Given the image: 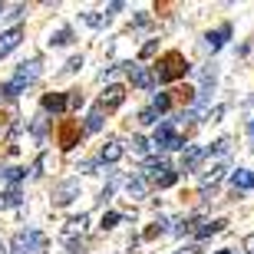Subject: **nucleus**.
I'll use <instances>...</instances> for the list:
<instances>
[{
  "label": "nucleus",
  "mask_w": 254,
  "mask_h": 254,
  "mask_svg": "<svg viewBox=\"0 0 254 254\" xmlns=\"http://www.w3.org/2000/svg\"><path fill=\"white\" fill-rule=\"evenodd\" d=\"M152 145H155V149L172 152V149H182V145H185V139H182L179 132L172 129V123H159V129H155V139H152Z\"/></svg>",
  "instance_id": "1"
},
{
  "label": "nucleus",
  "mask_w": 254,
  "mask_h": 254,
  "mask_svg": "<svg viewBox=\"0 0 254 254\" xmlns=\"http://www.w3.org/2000/svg\"><path fill=\"white\" fill-rule=\"evenodd\" d=\"M185 69H189V63H185L179 53H172V57H165L162 69H155V79H159V83H172V79L185 76Z\"/></svg>",
  "instance_id": "2"
},
{
  "label": "nucleus",
  "mask_w": 254,
  "mask_h": 254,
  "mask_svg": "<svg viewBox=\"0 0 254 254\" xmlns=\"http://www.w3.org/2000/svg\"><path fill=\"white\" fill-rule=\"evenodd\" d=\"M73 198H79V182L76 179H66V182H60L57 189H53V205L57 208H66Z\"/></svg>",
  "instance_id": "3"
},
{
  "label": "nucleus",
  "mask_w": 254,
  "mask_h": 254,
  "mask_svg": "<svg viewBox=\"0 0 254 254\" xmlns=\"http://www.w3.org/2000/svg\"><path fill=\"white\" fill-rule=\"evenodd\" d=\"M205 155H208L205 145H185V152H182V172H195L205 162Z\"/></svg>",
  "instance_id": "4"
},
{
  "label": "nucleus",
  "mask_w": 254,
  "mask_h": 254,
  "mask_svg": "<svg viewBox=\"0 0 254 254\" xmlns=\"http://www.w3.org/2000/svg\"><path fill=\"white\" fill-rule=\"evenodd\" d=\"M40 73H43V63H40V57H33V60H27V63L17 66V76H13V79H17V83H23V86H30Z\"/></svg>",
  "instance_id": "5"
},
{
  "label": "nucleus",
  "mask_w": 254,
  "mask_h": 254,
  "mask_svg": "<svg viewBox=\"0 0 254 254\" xmlns=\"http://www.w3.org/2000/svg\"><path fill=\"white\" fill-rule=\"evenodd\" d=\"M126 99V86H106V93L99 96V109H119Z\"/></svg>",
  "instance_id": "6"
},
{
  "label": "nucleus",
  "mask_w": 254,
  "mask_h": 254,
  "mask_svg": "<svg viewBox=\"0 0 254 254\" xmlns=\"http://www.w3.org/2000/svg\"><path fill=\"white\" fill-rule=\"evenodd\" d=\"M20 40H23V30H20V27L3 30V33H0V60L7 57V53H13V50L20 47Z\"/></svg>",
  "instance_id": "7"
},
{
  "label": "nucleus",
  "mask_w": 254,
  "mask_h": 254,
  "mask_svg": "<svg viewBox=\"0 0 254 254\" xmlns=\"http://www.w3.org/2000/svg\"><path fill=\"white\" fill-rule=\"evenodd\" d=\"M228 37H231V27H218V30H211V33H205V50L208 53H218V50L228 43Z\"/></svg>",
  "instance_id": "8"
},
{
  "label": "nucleus",
  "mask_w": 254,
  "mask_h": 254,
  "mask_svg": "<svg viewBox=\"0 0 254 254\" xmlns=\"http://www.w3.org/2000/svg\"><path fill=\"white\" fill-rule=\"evenodd\" d=\"M225 172H228V162H218V165H211V172H205V175H201V179H198V185H201V191L215 189L218 182L225 179Z\"/></svg>",
  "instance_id": "9"
},
{
  "label": "nucleus",
  "mask_w": 254,
  "mask_h": 254,
  "mask_svg": "<svg viewBox=\"0 0 254 254\" xmlns=\"http://www.w3.org/2000/svg\"><path fill=\"white\" fill-rule=\"evenodd\" d=\"M129 76H132V86H135V89H152V86H155V73H152L149 66H135Z\"/></svg>",
  "instance_id": "10"
},
{
  "label": "nucleus",
  "mask_w": 254,
  "mask_h": 254,
  "mask_svg": "<svg viewBox=\"0 0 254 254\" xmlns=\"http://www.w3.org/2000/svg\"><path fill=\"white\" fill-rule=\"evenodd\" d=\"M123 142L119 139H106V145H103V152H99V162H106V165H113V162H119L123 159Z\"/></svg>",
  "instance_id": "11"
},
{
  "label": "nucleus",
  "mask_w": 254,
  "mask_h": 254,
  "mask_svg": "<svg viewBox=\"0 0 254 254\" xmlns=\"http://www.w3.org/2000/svg\"><path fill=\"white\" fill-rule=\"evenodd\" d=\"M231 185H235V191H251L254 189V172L251 169H238L235 175H231Z\"/></svg>",
  "instance_id": "12"
},
{
  "label": "nucleus",
  "mask_w": 254,
  "mask_h": 254,
  "mask_svg": "<svg viewBox=\"0 0 254 254\" xmlns=\"http://www.w3.org/2000/svg\"><path fill=\"white\" fill-rule=\"evenodd\" d=\"M126 191H129V198H145V191H149L145 175H132V179H126Z\"/></svg>",
  "instance_id": "13"
},
{
  "label": "nucleus",
  "mask_w": 254,
  "mask_h": 254,
  "mask_svg": "<svg viewBox=\"0 0 254 254\" xmlns=\"http://www.w3.org/2000/svg\"><path fill=\"white\" fill-rule=\"evenodd\" d=\"M10 254H33V245H30L27 231H17V235H13V241H10Z\"/></svg>",
  "instance_id": "14"
},
{
  "label": "nucleus",
  "mask_w": 254,
  "mask_h": 254,
  "mask_svg": "<svg viewBox=\"0 0 254 254\" xmlns=\"http://www.w3.org/2000/svg\"><path fill=\"white\" fill-rule=\"evenodd\" d=\"M43 109H47V113H66V93L43 96Z\"/></svg>",
  "instance_id": "15"
},
{
  "label": "nucleus",
  "mask_w": 254,
  "mask_h": 254,
  "mask_svg": "<svg viewBox=\"0 0 254 254\" xmlns=\"http://www.w3.org/2000/svg\"><path fill=\"white\" fill-rule=\"evenodd\" d=\"M86 228H89V215H79V218H69V221H66V238H73V235H83Z\"/></svg>",
  "instance_id": "16"
},
{
  "label": "nucleus",
  "mask_w": 254,
  "mask_h": 254,
  "mask_svg": "<svg viewBox=\"0 0 254 254\" xmlns=\"http://www.w3.org/2000/svg\"><path fill=\"white\" fill-rule=\"evenodd\" d=\"M20 201H23V195H20L17 185H13V189H7V191H0V208H17Z\"/></svg>",
  "instance_id": "17"
},
{
  "label": "nucleus",
  "mask_w": 254,
  "mask_h": 254,
  "mask_svg": "<svg viewBox=\"0 0 254 254\" xmlns=\"http://www.w3.org/2000/svg\"><path fill=\"white\" fill-rule=\"evenodd\" d=\"M69 43H73V30H69V27L57 30V33L50 37V47H69Z\"/></svg>",
  "instance_id": "18"
},
{
  "label": "nucleus",
  "mask_w": 254,
  "mask_h": 254,
  "mask_svg": "<svg viewBox=\"0 0 254 254\" xmlns=\"http://www.w3.org/2000/svg\"><path fill=\"white\" fill-rule=\"evenodd\" d=\"M225 228H228L225 218H218V221H208L205 228H198V238H211V235H218V231H225Z\"/></svg>",
  "instance_id": "19"
},
{
  "label": "nucleus",
  "mask_w": 254,
  "mask_h": 254,
  "mask_svg": "<svg viewBox=\"0 0 254 254\" xmlns=\"http://www.w3.org/2000/svg\"><path fill=\"white\" fill-rule=\"evenodd\" d=\"M175 179H179V172H172V169H165V172H159V175H155V185H159V189H172V185H175Z\"/></svg>",
  "instance_id": "20"
},
{
  "label": "nucleus",
  "mask_w": 254,
  "mask_h": 254,
  "mask_svg": "<svg viewBox=\"0 0 254 254\" xmlns=\"http://www.w3.org/2000/svg\"><path fill=\"white\" fill-rule=\"evenodd\" d=\"M23 89H27V86H23V83H17V79H10V83H3V86H0V93L7 96V99H17V96L23 93Z\"/></svg>",
  "instance_id": "21"
},
{
  "label": "nucleus",
  "mask_w": 254,
  "mask_h": 254,
  "mask_svg": "<svg viewBox=\"0 0 254 254\" xmlns=\"http://www.w3.org/2000/svg\"><path fill=\"white\" fill-rule=\"evenodd\" d=\"M103 129V109H93L86 116V132H99Z\"/></svg>",
  "instance_id": "22"
},
{
  "label": "nucleus",
  "mask_w": 254,
  "mask_h": 254,
  "mask_svg": "<svg viewBox=\"0 0 254 254\" xmlns=\"http://www.w3.org/2000/svg\"><path fill=\"white\" fill-rule=\"evenodd\" d=\"M169 106H172V96L169 93H159V96H155V99H152V109H155V113H169Z\"/></svg>",
  "instance_id": "23"
},
{
  "label": "nucleus",
  "mask_w": 254,
  "mask_h": 254,
  "mask_svg": "<svg viewBox=\"0 0 254 254\" xmlns=\"http://www.w3.org/2000/svg\"><path fill=\"white\" fill-rule=\"evenodd\" d=\"M119 221H123V215H119V211H106L103 221H99V228H103V231H109V228H116Z\"/></svg>",
  "instance_id": "24"
},
{
  "label": "nucleus",
  "mask_w": 254,
  "mask_h": 254,
  "mask_svg": "<svg viewBox=\"0 0 254 254\" xmlns=\"http://www.w3.org/2000/svg\"><path fill=\"white\" fill-rule=\"evenodd\" d=\"M30 132H33L37 139H43V135H47V116H37V119L30 123Z\"/></svg>",
  "instance_id": "25"
},
{
  "label": "nucleus",
  "mask_w": 254,
  "mask_h": 254,
  "mask_svg": "<svg viewBox=\"0 0 254 254\" xmlns=\"http://www.w3.org/2000/svg\"><path fill=\"white\" fill-rule=\"evenodd\" d=\"M83 20L89 23V27H103L106 20H109V13H96V10H89V13H83Z\"/></svg>",
  "instance_id": "26"
},
{
  "label": "nucleus",
  "mask_w": 254,
  "mask_h": 254,
  "mask_svg": "<svg viewBox=\"0 0 254 254\" xmlns=\"http://www.w3.org/2000/svg\"><path fill=\"white\" fill-rule=\"evenodd\" d=\"M165 231H169V218H159V221H155V225L149 228V231H145V238H155V235H165Z\"/></svg>",
  "instance_id": "27"
},
{
  "label": "nucleus",
  "mask_w": 254,
  "mask_h": 254,
  "mask_svg": "<svg viewBox=\"0 0 254 254\" xmlns=\"http://www.w3.org/2000/svg\"><path fill=\"white\" fill-rule=\"evenodd\" d=\"M149 145H152V142L145 139V135H132V152H139V155H145V152H149Z\"/></svg>",
  "instance_id": "28"
},
{
  "label": "nucleus",
  "mask_w": 254,
  "mask_h": 254,
  "mask_svg": "<svg viewBox=\"0 0 254 254\" xmlns=\"http://www.w3.org/2000/svg\"><path fill=\"white\" fill-rule=\"evenodd\" d=\"M228 149H231V139H228V135H225V139H218L215 145H211V149H208V155H225Z\"/></svg>",
  "instance_id": "29"
},
{
  "label": "nucleus",
  "mask_w": 254,
  "mask_h": 254,
  "mask_svg": "<svg viewBox=\"0 0 254 254\" xmlns=\"http://www.w3.org/2000/svg\"><path fill=\"white\" fill-rule=\"evenodd\" d=\"M0 175H3L7 182H20L23 175H27V169H0Z\"/></svg>",
  "instance_id": "30"
},
{
  "label": "nucleus",
  "mask_w": 254,
  "mask_h": 254,
  "mask_svg": "<svg viewBox=\"0 0 254 254\" xmlns=\"http://www.w3.org/2000/svg\"><path fill=\"white\" fill-rule=\"evenodd\" d=\"M76 69H83V57H69L63 66V73H76Z\"/></svg>",
  "instance_id": "31"
},
{
  "label": "nucleus",
  "mask_w": 254,
  "mask_h": 254,
  "mask_svg": "<svg viewBox=\"0 0 254 254\" xmlns=\"http://www.w3.org/2000/svg\"><path fill=\"white\" fill-rule=\"evenodd\" d=\"M139 123H142V126H152V123H159V113H155V109L149 106V109H145V113L139 116Z\"/></svg>",
  "instance_id": "32"
},
{
  "label": "nucleus",
  "mask_w": 254,
  "mask_h": 254,
  "mask_svg": "<svg viewBox=\"0 0 254 254\" xmlns=\"http://www.w3.org/2000/svg\"><path fill=\"white\" fill-rule=\"evenodd\" d=\"M83 106V93H69L66 96V109H79Z\"/></svg>",
  "instance_id": "33"
},
{
  "label": "nucleus",
  "mask_w": 254,
  "mask_h": 254,
  "mask_svg": "<svg viewBox=\"0 0 254 254\" xmlns=\"http://www.w3.org/2000/svg\"><path fill=\"white\" fill-rule=\"evenodd\" d=\"M96 169H99V162H96V159H86V162H79V172H86V175H93Z\"/></svg>",
  "instance_id": "34"
},
{
  "label": "nucleus",
  "mask_w": 254,
  "mask_h": 254,
  "mask_svg": "<svg viewBox=\"0 0 254 254\" xmlns=\"http://www.w3.org/2000/svg\"><path fill=\"white\" fill-rule=\"evenodd\" d=\"M221 116H225V106H215V109H208V113H205V119H211V123H218Z\"/></svg>",
  "instance_id": "35"
},
{
  "label": "nucleus",
  "mask_w": 254,
  "mask_h": 254,
  "mask_svg": "<svg viewBox=\"0 0 254 254\" xmlns=\"http://www.w3.org/2000/svg\"><path fill=\"white\" fill-rule=\"evenodd\" d=\"M155 50H159V40H149V43H145V47H142V60H145V57H152V53H155Z\"/></svg>",
  "instance_id": "36"
},
{
  "label": "nucleus",
  "mask_w": 254,
  "mask_h": 254,
  "mask_svg": "<svg viewBox=\"0 0 254 254\" xmlns=\"http://www.w3.org/2000/svg\"><path fill=\"white\" fill-rule=\"evenodd\" d=\"M86 241H69V254H83Z\"/></svg>",
  "instance_id": "37"
},
{
  "label": "nucleus",
  "mask_w": 254,
  "mask_h": 254,
  "mask_svg": "<svg viewBox=\"0 0 254 254\" xmlns=\"http://www.w3.org/2000/svg\"><path fill=\"white\" fill-rule=\"evenodd\" d=\"M23 13H27V7L20 3V7H13V13H10V17H13V20H20V17H23Z\"/></svg>",
  "instance_id": "38"
},
{
  "label": "nucleus",
  "mask_w": 254,
  "mask_h": 254,
  "mask_svg": "<svg viewBox=\"0 0 254 254\" xmlns=\"http://www.w3.org/2000/svg\"><path fill=\"white\" fill-rule=\"evenodd\" d=\"M245 248H248V254H254V235L245 238Z\"/></svg>",
  "instance_id": "39"
},
{
  "label": "nucleus",
  "mask_w": 254,
  "mask_h": 254,
  "mask_svg": "<svg viewBox=\"0 0 254 254\" xmlns=\"http://www.w3.org/2000/svg\"><path fill=\"white\" fill-rule=\"evenodd\" d=\"M0 254H7V245H3V241H0Z\"/></svg>",
  "instance_id": "40"
},
{
  "label": "nucleus",
  "mask_w": 254,
  "mask_h": 254,
  "mask_svg": "<svg viewBox=\"0 0 254 254\" xmlns=\"http://www.w3.org/2000/svg\"><path fill=\"white\" fill-rule=\"evenodd\" d=\"M248 132H251V135H254V119H251V126H248Z\"/></svg>",
  "instance_id": "41"
},
{
  "label": "nucleus",
  "mask_w": 254,
  "mask_h": 254,
  "mask_svg": "<svg viewBox=\"0 0 254 254\" xmlns=\"http://www.w3.org/2000/svg\"><path fill=\"white\" fill-rule=\"evenodd\" d=\"M215 254H231V251H215Z\"/></svg>",
  "instance_id": "42"
},
{
  "label": "nucleus",
  "mask_w": 254,
  "mask_h": 254,
  "mask_svg": "<svg viewBox=\"0 0 254 254\" xmlns=\"http://www.w3.org/2000/svg\"><path fill=\"white\" fill-rule=\"evenodd\" d=\"M0 13H3V3H0Z\"/></svg>",
  "instance_id": "43"
}]
</instances>
